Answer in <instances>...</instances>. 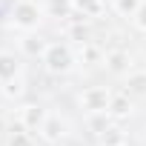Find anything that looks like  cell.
<instances>
[{
	"label": "cell",
	"mask_w": 146,
	"mask_h": 146,
	"mask_svg": "<svg viewBox=\"0 0 146 146\" xmlns=\"http://www.w3.org/2000/svg\"><path fill=\"white\" fill-rule=\"evenodd\" d=\"M43 15H46V9L37 6L35 0H17L12 6V23L17 29H26V32H35L43 23Z\"/></svg>",
	"instance_id": "6da1fadb"
},
{
	"label": "cell",
	"mask_w": 146,
	"mask_h": 146,
	"mask_svg": "<svg viewBox=\"0 0 146 146\" xmlns=\"http://www.w3.org/2000/svg\"><path fill=\"white\" fill-rule=\"evenodd\" d=\"M40 60H43L46 72H52V75H66L75 66V54H72V49L66 43H49Z\"/></svg>",
	"instance_id": "7a4b0ae2"
},
{
	"label": "cell",
	"mask_w": 146,
	"mask_h": 146,
	"mask_svg": "<svg viewBox=\"0 0 146 146\" xmlns=\"http://www.w3.org/2000/svg\"><path fill=\"white\" fill-rule=\"evenodd\" d=\"M78 100H80V106H83L89 115H106L109 100H112V92H109L106 86H86Z\"/></svg>",
	"instance_id": "3957f363"
},
{
	"label": "cell",
	"mask_w": 146,
	"mask_h": 146,
	"mask_svg": "<svg viewBox=\"0 0 146 146\" xmlns=\"http://www.w3.org/2000/svg\"><path fill=\"white\" fill-rule=\"evenodd\" d=\"M46 117H49V112H46L40 103H26V106H20V126H23L26 132H40V126L46 123Z\"/></svg>",
	"instance_id": "277c9868"
},
{
	"label": "cell",
	"mask_w": 146,
	"mask_h": 146,
	"mask_svg": "<svg viewBox=\"0 0 146 146\" xmlns=\"http://www.w3.org/2000/svg\"><path fill=\"white\" fill-rule=\"evenodd\" d=\"M66 129H69V126H66V120H63L60 115H49L37 135H40L46 143H52V146H54V143H60V140L66 137Z\"/></svg>",
	"instance_id": "5b68a950"
},
{
	"label": "cell",
	"mask_w": 146,
	"mask_h": 146,
	"mask_svg": "<svg viewBox=\"0 0 146 146\" xmlns=\"http://www.w3.org/2000/svg\"><path fill=\"white\" fill-rule=\"evenodd\" d=\"M132 98L126 95V92H120V95H112V100H109V109H106V115L112 117V120H126L129 115H132Z\"/></svg>",
	"instance_id": "8992f818"
},
{
	"label": "cell",
	"mask_w": 146,
	"mask_h": 146,
	"mask_svg": "<svg viewBox=\"0 0 146 146\" xmlns=\"http://www.w3.org/2000/svg\"><path fill=\"white\" fill-rule=\"evenodd\" d=\"M103 63H106V69L112 72V75H129V52H123V49H112V52H106V57H103Z\"/></svg>",
	"instance_id": "52a82bcc"
},
{
	"label": "cell",
	"mask_w": 146,
	"mask_h": 146,
	"mask_svg": "<svg viewBox=\"0 0 146 146\" xmlns=\"http://www.w3.org/2000/svg\"><path fill=\"white\" fill-rule=\"evenodd\" d=\"M12 78H20V60L12 52H0V83H6Z\"/></svg>",
	"instance_id": "ba28073f"
},
{
	"label": "cell",
	"mask_w": 146,
	"mask_h": 146,
	"mask_svg": "<svg viewBox=\"0 0 146 146\" xmlns=\"http://www.w3.org/2000/svg\"><path fill=\"white\" fill-rule=\"evenodd\" d=\"M98 143H100V146H123V143H126V132H123L117 123H115V126L109 123L103 132H98Z\"/></svg>",
	"instance_id": "9c48e42d"
},
{
	"label": "cell",
	"mask_w": 146,
	"mask_h": 146,
	"mask_svg": "<svg viewBox=\"0 0 146 146\" xmlns=\"http://www.w3.org/2000/svg\"><path fill=\"white\" fill-rule=\"evenodd\" d=\"M75 3V12L83 17H100L106 12V0H72Z\"/></svg>",
	"instance_id": "30bf717a"
},
{
	"label": "cell",
	"mask_w": 146,
	"mask_h": 146,
	"mask_svg": "<svg viewBox=\"0 0 146 146\" xmlns=\"http://www.w3.org/2000/svg\"><path fill=\"white\" fill-rule=\"evenodd\" d=\"M126 95L129 98H146V72H132L126 78Z\"/></svg>",
	"instance_id": "8fae6325"
},
{
	"label": "cell",
	"mask_w": 146,
	"mask_h": 146,
	"mask_svg": "<svg viewBox=\"0 0 146 146\" xmlns=\"http://www.w3.org/2000/svg\"><path fill=\"white\" fill-rule=\"evenodd\" d=\"M72 12H75L72 0H46V15L49 17H69Z\"/></svg>",
	"instance_id": "7c38bea8"
},
{
	"label": "cell",
	"mask_w": 146,
	"mask_h": 146,
	"mask_svg": "<svg viewBox=\"0 0 146 146\" xmlns=\"http://www.w3.org/2000/svg\"><path fill=\"white\" fill-rule=\"evenodd\" d=\"M46 46H49V43L40 40V37H35V35H29V37L20 40V49H23V54H29V57H43Z\"/></svg>",
	"instance_id": "4fadbf2b"
},
{
	"label": "cell",
	"mask_w": 146,
	"mask_h": 146,
	"mask_svg": "<svg viewBox=\"0 0 146 146\" xmlns=\"http://www.w3.org/2000/svg\"><path fill=\"white\" fill-rule=\"evenodd\" d=\"M143 0H115V12L120 17H135V12L140 9Z\"/></svg>",
	"instance_id": "5bb4252c"
},
{
	"label": "cell",
	"mask_w": 146,
	"mask_h": 146,
	"mask_svg": "<svg viewBox=\"0 0 146 146\" xmlns=\"http://www.w3.org/2000/svg\"><path fill=\"white\" fill-rule=\"evenodd\" d=\"M6 146H35V140H32V132H26L23 126H20V129H15V132L9 135Z\"/></svg>",
	"instance_id": "9a60e30c"
},
{
	"label": "cell",
	"mask_w": 146,
	"mask_h": 146,
	"mask_svg": "<svg viewBox=\"0 0 146 146\" xmlns=\"http://www.w3.org/2000/svg\"><path fill=\"white\" fill-rule=\"evenodd\" d=\"M23 92H26V86H23V80H20V78H12V80H6V83H3V95H6L9 100L23 98Z\"/></svg>",
	"instance_id": "2e32d148"
},
{
	"label": "cell",
	"mask_w": 146,
	"mask_h": 146,
	"mask_svg": "<svg viewBox=\"0 0 146 146\" xmlns=\"http://www.w3.org/2000/svg\"><path fill=\"white\" fill-rule=\"evenodd\" d=\"M69 37L83 46V43H89V29H86L83 23H72V26H69Z\"/></svg>",
	"instance_id": "e0dca14e"
},
{
	"label": "cell",
	"mask_w": 146,
	"mask_h": 146,
	"mask_svg": "<svg viewBox=\"0 0 146 146\" xmlns=\"http://www.w3.org/2000/svg\"><path fill=\"white\" fill-rule=\"evenodd\" d=\"M80 57H83V60H89V63H98V60H100V52H98L92 43H83V49H80Z\"/></svg>",
	"instance_id": "ac0fdd59"
},
{
	"label": "cell",
	"mask_w": 146,
	"mask_h": 146,
	"mask_svg": "<svg viewBox=\"0 0 146 146\" xmlns=\"http://www.w3.org/2000/svg\"><path fill=\"white\" fill-rule=\"evenodd\" d=\"M132 23L140 29V32H146V0H143V3H140V9L135 12V17H132Z\"/></svg>",
	"instance_id": "d6986e66"
},
{
	"label": "cell",
	"mask_w": 146,
	"mask_h": 146,
	"mask_svg": "<svg viewBox=\"0 0 146 146\" xmlns=\"http://www.w3.org/2000/svg\"><path fill=\"white\" fill-rule=\"evenodd\" d=\"M6 132V120H3V115H0V135Z\"/></svg>",
	"instance_id": "ffe728a7"
},
{
	"label": "cell",
	"mask_w": 146,
	"mask_h": 146,
	"mask_svg": "<svg viewBox=\"0 0 146 146\" xmlns=\"http://www.w3.org/2000/svg\"><path fill=\"white\" fill-rule=\"evenodd\" d=\"M123 146H126V143H123Z\"/></svg>",
	"instance_id": "44dd1931"
}]
</instances>
